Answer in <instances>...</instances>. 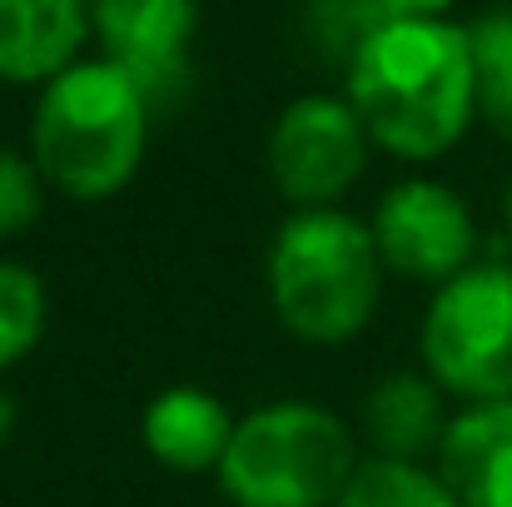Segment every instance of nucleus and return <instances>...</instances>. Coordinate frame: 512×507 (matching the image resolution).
<instances>
[{
	"mask_svg": "<svg viewBox=\"0 0 512 507\" xmlns=\"http://www.w3.org/2000/svg\"><path fill=\"white\" fill-rule=\"evenodd\" d=\"M348 105L368 140L398 160L428 165L448 155L478 115V70L468 25L388 20L343 70Z\"/></svg>",
	"mask_w": 512,
	"mask_h": 507,
	"instance_id": "1",
	"label": "nucleus"
},
{
	"mask_svg": "<svg viewBox=\"0 0 512 507\" xmlns=\"http://www.w3.org/2000/svg\"><path fill=\"white\" fill-rule=\"evenodd\" d=\"M150 115L155 105L120 65L105 55L75 60L40 85L30 115V160L65 199H115L145 165Z\"/></svg>",
	"mask_w": 512,
	"mask_h": 507,
	"instance_id": "2",
	"label": "nucleus"
},
{
	"mask_svg": "<svg viewBox=\"0 0 512 507\" xmlns=\"http://www.w3.org/2000/svg\"><path fill=\"white\" fill-rule=\"evenodd\" d=\"M274 319L304 343H348L368 329L383 294V254L368 219L348 209H294L269 244Z\"/></svg>",
	"mask_w": 512,
	"mask_h": 507,
	"instance_id": "3",
	"label": "nucleus"
},
{
	"mask_svg": "<svg viewBox=\"0 0 512 507\" xmlns=\"http://www.w3.org/2000/svg\"><path fill=\"white\" fill-rule=\"evenodd\" d=\"M358 463L353 428L339 413L309 398H274L234 423L214 478L234 507H334Z\"/></svg>",
	"mask_w": 512,
	"mask_h": 507,
	"instance_id": "4",
	"label": "nucleus"
},
{
	"mask_svg": "<svg viewBox=\"0 0 512 507\" xmlns=\"http://www.w3.org/2000/svg\"><path fill=\"white\" fill-rule=\"evenodd\" d=\"M418 353L423 373L458 403L512 398V264L478 259L433 289Z\"/></svg>",
	"mask_w": 512,
	"mask_h": 507,
	"instance_id": "5",
	"label": "nucleus"
},
{
	"mask_svg": "<svg viewBox=\"0 0 512 507\" xmlns=\"http://www.w3.org/2000/svg\"><path fill=\"white\" fill-rule=\"evenodd\" d=\"M368 229L383 254V269L428 289H443L448 279L478 264V219L468 199L428 174L388 184L373 204Z\"/></svg>",
	"mask_w": 512,
	"mask_h": 507,
	"instance_id": "6",
	"label": "nucleus"
},
{
	"mask_svg": "<svg viewBox=\"0 0 512 507\" xmlns=\"http://www.w3.org/2000/svg\"><path fill=\"white\" fill-rule=\"evenodd\" d=\"M368 130L339 95L284 105L269 130V179L294 209H334L368 169Z\"/></svg>",
	"mask_w": 512,
	"mask_h": 507,
	"instance_id": "7",
	"label": "nucleus"
},
{
	"mask_svg": "<svg viewBox=\"0 0 512 507\" xmlns=\"http://www.w3.org/2000/svg\"><path fill=\"white\" fill-rule=\"evenodd\" d=\"M90 25L105 60L120 65L155 110L184 95L199 0H90Z\"/></svg>",
	"mask_w": 512,
	"mask_h": 507,
	"instance_id": "8",
	"label": "nucleus"
},
{
	"mask_svg": "<svg viewBox=\"0 0 512 507\" xmlns=\"http://www.w3.org/2000/svg\"><path fill=\"white\" fill-rule=\"evenodd\" d=\"M463 507H512V398L463 403L433 453Z\"/></svg>",
	"mask_w": 512,
	"mask_h": 507,
	"instance_id": "9",
	"label": "nucleus"
},
{
	"mask_svg": "<svg viewBox=\"0 0 512 507\" xmlns=\"http://www.w3.org/2000/svg\"><path fill=\"white\" fill-rule=\"evenodd\" d=\"M234 413L199 383H170L160 388L145 413H140V438H145V453L170 468V473H219L224 453H229V438H234Z\"/></svg>",
	"mask_w": 512,
	"mask_h": 507,
	"instance_id": "10",
	"label": "nucleus"
},
{
	"mask_svg": "<svg viewBox=\"0 0 512 507\" xmlns=\"http://www.w3.org/2000/svg\"><path fill=\"white\" fill-rule=\"evenodd\" d=\"M85 0H0V80L45 85L80 60Z\"/></svg>",
	"mask_w": 512,
	"mask_h": 507,
	"instance_id": "11",
	"label": "nucleus"
},
{
	"mask_svg": "<svg viewBox=\"0 0 512 507\" xmlns=\"http://www.w3.org/2000/svg\"><path fill=\"white\" fill-rule=\"evenodd\" d=\"M448 423H453L448 393L428 373L398 368V373L378 378L363 398V438L373 443L378 458L423 463L428 453H438Z\"/></svg>",
	"mask_w": 512,
	"mask_h": 507,
	"instance_id": "12",
	"label": "nucleus"
},
{
	"mask_svg": "<svg viewBox=\"0 0 512 507\" xmlns=\"http://www.w3.org/2000/svg\"><path fill=\"white\" fill-rule=\"evenodd\" d=\"M334 507H463L438 468L408 458H363Z\"/></svg>",
	"mask_w": 512,
	"mask_h": 507,
	"instance_id": "13",
	"label": "nucleus"
},
{
	"mask_svg": "<svg viewBox=\"0 0 512 507\" xmlns=\"http://www.w3.org/2000/svg\"><path fill=\"white\" fill-rule=\"evenodd\" d=\"M45 324H50V299L40 274L20 259H0V373H10L40 348Z\"/></svg>",
	"mask_w": 512,
	"mask_h": 507,
	"instance_id": "14",
	"label": "nucleus"
},
{
	"mask_svg": "<svg viewBox=\"0 0 512 507\" xmlns=\"http://www.w3.org/2000/svg\"><path fill=\"white\" fill-rule=\"evenodd\" d=\"M478 70V115L512 140V5L488 10L468 25Z\"/></svg>",
	"mask_w": 512,
	"mask_h": 507,
	"instance_id": "15",
	"label": "nucleus"
},
{
	"mask_svg": "<svg viewBox=\"0 0 512 507\" xmlns=\"http://www.w3.org/2000/svg\"><path fill=\"white\" fill-rule=\"evenodd\" d=\"M388 15L378 10V0H314L309 5V35L324 50V60H339L348 70V60L358 55V45L383 30Z\"/></svg>",
	"mask_w": 512,
	"mask_h": 507,
	"instance_id": "16",
	"label": "nucleus"
},
{
	"mask_svg": "<svg viewBox=\"0 0 512 507\" xmlns=\"http://www.w3.org/2000/svg\"><path fill=\"white\" fill-rule=\"evenodd\" d=\"M45 174L35 169L30 155L0 145V239H15L25 229H35V219L45 214Z\"/></svg>",
	"mask_w": 512,
	"mask_h": 507,
	"instance_id": "17",
	"label": "nucleus"
},
{
	"mask_svg": "<svg viewBox=\"0 0 512 507\" xmlns=\"http://www.w3.org/2000/svg\"><path fill=\"white\" fill-rule=\"evenodd\" d=\"M453 0H378V10L388 20H443Z\"/></svg>",
	"mask_w": 512,
	"mask_h": 507,
	"instance_id": "18",
	"label": "nucleus"
},
{
	"mask_svg": "<svg viewBox=\"0 0 512 507\" xmlns=\"http://www.w3.org/2000/svg\"><path fill=\"white\" fill-rule=\"evenodd\" d=\"M10 433H15V398L0 383V443H10Z\"/></svg>",
	"mask_w": 512,
	"mask_h": 507,
	"instance_id": "19",
	"label": "nucleus"
},
{
	"mask_svg": "<svg viewBox=\"0 0 512 507\" xmlns=\"http://www.w3.org/2000/svg\"><path fill=\"white\" fill-rule=\"evenodd\" d=\"M503 219H508V234H512V189H508V204H503Z\"/></svg>",
	"mask_w": 512,
	"mask_h": 507,
	"instance_id": "20",
	"label": "nucleus"
}]
</instances>
